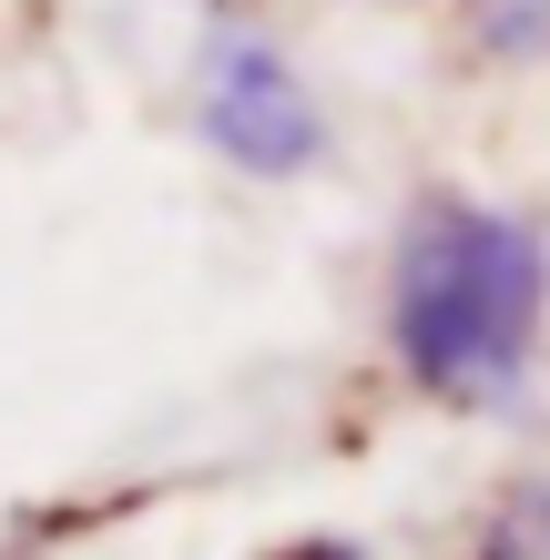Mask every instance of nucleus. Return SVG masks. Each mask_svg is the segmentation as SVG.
<instances>
[{"label": "nucleus", "instance_id": "1", "mask_svg": "<svg viewBox=\"0 0 550 560\" xmlns=\"http://www.w3.org/2000/svg\"><path fill=\"white\" fill-rule=\"evenodd\" d=\"M540 306H550V255L520 214L490 205H429L398 235V285H387V337L398 368L429 398H500L520 387L530 347H540Z\"/></svg>", "mask_w": 550, "mask_h": 560}, {"label": "nucleus", "instance_id": "2", "mask_svg": "<svg viewBox=\"0 0 550 560\" xmlns=\"http://www.w3.org/2000/svg\"><path fill=\"white\" fill-rule=\"evenodd\" d=\"M204 133L245 163V174H296V163H316V143H327V122H316L296 61H285L276 42H214L204 61Z\"/></svg>", "mask_w": 550, "mask_h": 560}, {"label": "nucleus", "instance_id": "3", "mask_svg": "<svg viewBox=\"0 0 550 560\" xmlns=\"http://www.w3.org/2000/svg\"><path fill=\"white\" fill-rule=\"evenodd\" d=\"M469 560H550V479H520L510 500L479 520Z\"/></svg>", "mask_w": 550, "mask_h": 560}, {"label": "nucleus", "instance_id": "4", "mask_svg": "<svg viewBox=\"0 0 550 560\" xmlns=\"http://www.w3.org/2000/svg\"><path fill=\"white\" fill-rule=\"evenodd\" d=\"M276 560H358V550H337V540H296V550H276Z\"/></svg>", "mask_w": 550, "mask_h": 560}]
</instances>
